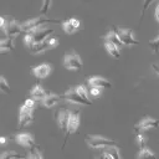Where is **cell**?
<instances>
[{
	"label": "cell",
	"mask_w": 159,
	"mask_h": 159,
	"mask_svg": "<svg viewBox=\"0 0 159 159\" xmlns=\"http://www.w3.org/2000/svg\"><path fill=\"white\" fill-rule=\"evenodd\" d=\"M86 143L92 149H104L112 145H117V142L101 135H86Z\"/></svg>",
	"instance_id": "6da1fadb"
},
{
	"label": "cell",
	"mask_w": 159,
	"mask_h": 159,
	"mask_svg": "<svg viewBox=\"0 0 159 159\" xmlns=\"http://www.w3.org/2000/svg\"><path fill=\"white\" fill-rule=\"evenodd\" d=\"M60 24L58 20H50V19H46V17H34V19H30V20H26L25 22L21 24V29L24 32H32L37 29H40L42 25L45 24Z\"/></svg>",
	"instance_id": "7a4b0ae2"
},
{
	"label": "cell",
	"mask_w": 159,
	"mask_h": 159,
	"mask_svg": "<svg viewBox=\"0 0 159 159\" xmlns=\"http://www.w3.org/2000/svg\"><path fill=\"white\" fill-rule=\"evenodd\" d=\"M63 66L67 70H71V71H81L82 67H83V62H82L80 55H77L76 52H71V53L65 55Z\"/></svg>",
	"instance_id": "3957f363"
},
{
	"label": "cell",
	"mask_w": 159,
	"mask_h": 159,
	"mask_svg": "<svg viewBox=\"0 0 159 159\" xmlns=\"http://www.w3.org/2000/svg\"><path fill=\"white\" fill-rule=\"evenodd\" d=\"M1 30L9 37H16L19 34L24 32L21 29V25H19L14 20V17H10V16H5V25L1 27Z\"/></svg>",
	"instance_id": "277c9868"
},
{
	"label": "cell",
	"mask_w": 159,
	"mask_h": 159,
	"mask_svg": "<svg viewBox=\"0 0 159 159\" xmlns=\"http://www.w3.org/2000/svg\"><path fill=\"white\" fill-rule=\"evenodd\" d=\"M62 97H63V99H66V101H68V102H71V103L84 104V106H91V104H92V102L86 101V99L78 93V91H77L76 87H75V88H70V89H67Z\"/></svg>",
	"instance_id": "5b68a950"
},
{
	"label": "cell",
	"mask_w": 159,
	"mask_h": 159,
	"mask_svg": "<svg viewBox=\"0 0 159 159\" xmlns=\"http://www.w3.org/2000/svg\"><path fill=\"white\" fill-rule=\"evenodd\" d=\"M114 31L117 32V35L119 36L120 41L123 42V45H138L139 42L134 39L133 36V31L130 29H124V27H114Z\"/></svg>",
	"instance_id": "8992f818"
},
{
	"label": "cell",
	"mask_w": 159,
	"mask_h": 159,
	"mask_svg": "<svg viewBox=\"0 0 159 159\" xmlns=\"http://www.w3.org/2000/svg\"><path fill=\"white\" fill-rule=\"evenodd\" d=\"M159 127V122L155 118L152 117H144L138 124H135L134 127V132L135 134L139 132H144V130H149V129H155Z\"/></svg>",
	"instance_id": "52a82bcc"
},
{
	"label": "cell",
	"mask_w": 159,
	"mask_h": 159,
	"mask_svg": "<svg viewBox=\"0 0 159 159\" xmlns=\"http://www.w3.org/2000/svg\"><path fill=\"white\" fill-rule=\"evenodd\" d=\"M55 118H56V122H57L58 128L62 132H67L68 120H70V111H67L66 108H60V109L56 111Z\"/></svg>",
	"instance_id": "ba28073f"
},
{
	"label": "cell",
	"mask_w": 159,
	"mask_h": 159,
	"mask_svg": "<svg viewBox=\"0 0 159 159\" xmlns=\"http://www.w3.org/2000/svg\"><path fill=\"white\" fill-rule=\"evenodd\" d=\"M32 108L22 104L20 107V114H19V125L20 127H26L34 122V116H32Z\"/></svg>",
	"instance_id": "9c48e42d"
},
{
	"label": "cell",
	"mask_w": 159,
	"mask_h": 159,
	"mask_svg": "<svg viewBox=\"0 0 159 159\" xmlns=\"http://www.w3.org/2000/svg\"><path fill=\"white\" fill-rule=\"evenodd\" d=\"M80 119H81V113L78 111L70 112V120H68V127H67V132H66V140L70 134H73L77 132V129L80 127V122H81Z\"/></svg>",
	"instance_id": "30bf717a"
},
{
	"label": "cell",
	"mask_w": 159,
	"mask_h": 159,
	"mask_svg": "<svg viewBox=\"0 0 159 159\" xmlns=\"http://www.w3.org/2000/svg\"><path fill=\"white\" fill-rule=\"evenodd\" d=\"M15 142L25 148H32L35 147V139H34V135L30 134V133H20V134H16L15 137Z\"/></svg>",
	"instance_id": "8fae6325"
},
{
	"label": "cell",
	"mask_w": 159,
	"mask_h": 159,
	"mask_svg": "<svg viewBox=\"0 0 159 159\" xmlns=\"http://www.w3.org/2000/svg\"><path fill=\"white\" fill-rule=\"evenodd\" d=\"M88 84L89 87H96V88H111L112 84L108 80L99 77V76H93L91 78H88Z\"/></svg>",
	"instance_id": "7c38bea8"
},
{
	"label": "cell",
	"mask_w": 159,
	"mask_h": 159,
	"mask_svg": "<svg viewBox=\"0 0 159 159\" xmlns=\"http://www.w3.org/2000/svg\"><path fill=\"white\" fill-rule=\"evenodd\" d=\"M32 73L35 75L36 78H45L51 73V66L47 63H41L32 68Z\"/></svg>",
	"instance_id": "4fadbf2b"
},
{
	"label": "cell",
	"mask_w": 159,
	"mask_h": 159,
	"mask_svg": "<svg viewBox=\"0 0 159 159\" xmlns=\"http://www.w3.org/2000/svg\"><path fill=\"white\" fill-rule=\"evenodd\" d=\"M53 32V30L51 29H37L35 31H32V37H34V41L35 42H42L45 41L47 37H50V35Z\"/></svg>",
	"instance_id": "5bb4252c"
},
{
	"label": "cell",
	"mask_w": 159,
	"mask_h": 159,
	"mask_svg": "<svg viewBox=\"0 0 159 159\" xmlns=\"http://www.w3.org/2000/svg\"><path fill=\"white\" fill-rule=\"evenodd\" d=\"M62 27H63L66 34H73L80 27V20L76 17H71V19L62 22Z\"/></svg>",
	"instance_id": "9a60e30c"
},
{
	"label": "cell",
	"mask_w": 159,
	"mask_h": 159,
	"mask_svg": "<svg viewBox=\"0 0 159 159\" xmlns=\"http://www.w3.org/2000/svg\"><path fill=\"white\" fill-rule=\"evenodd\" d=\"M63 97L62 96H57V94H53V93H47L46 97L42 99V103L45 107L47 108H51V107H55Z\"/></svg>",
	"instance_id": "2e32d148"
},
{
	"label": "cell",
	"mask_w": 159,
	"mask_h": 159,
	"mask_svg": "<svg viewBox=\"0 0 159 159\" xmlns=\"http://www.w3.org/2000/svg\"><path fill=\"white\" fill-rule=\"evenodd\" d=\"M48 48H51V47H50L47 40H45V41H42V42H35V43L29 48V51H30L31 53H34V55H37V53L45 52V51L48 50Z\"/></svg>",
	"instance_id": "e0dca14e"
},
{
	"label": "cell",
	"mask_w": 159,
	"mask_h": 159,
	"mask_svg": "<svg viewBox=\"0 0 159 159\" xmlns=\"http://www.w3.org/2000/svg\"><path fill=\"white\" fill-rule=\"evenodd\" d=\"M46 92H45V89L40 86V83H37V84H35L34 87H32V89H31V93H30V97L31 98H34L35 101H42L45 97H46Z\"/></svg>",
	"instance_id": "ac0fdd59"
},
{
	"label": "cell",
	"mask_w": 159,
	"mask_h": 159,
	"mask_svg": "<svg viewBox=\"0 0 159 159\" xmlns=\"http://www.w3.org/2000/svg\"><path fill=\"white\" fill-rule=\"evenodd\" d=\"M103 40H104V39H103ZM104 46H106L107 52H108V53H109L112 57L118 58V57L120 56V53H119V47H118L116 43L111 42L109 40H104Z\"/></svg>",
	"instance_id": "d6986e66"
},
{
	"label": "cell",
	"mask_w": 159,
	"mask_h": 159,
	"mask_svg": "<svg viewBox=\"0 0 159 159\" xmlns=\"http://www.w3.org/2000/svg\"><path fill=\"white\" fill-rule=\"evenodd\" d=\"M12 39L14 37H9V36L1 39V41H0V50H1V52L10 51V50L14 48V40Z\"/></svg>",
	"instance_id": "ffe728a7"
},
{
	"label": "cell",
	"mask_w": 159,
	"mask_h": 159,
	"mask_svg": "<svg viewBox=\"0 0 159 159\" xmlns=\"http://www.w3.org/2000/svg\"><path fill=\"white\" fill-rule=\"evenodd\" d=\"M104 40H109L111 42H113V43H116L118 47H120L122 45H123V42L120 41V39H119V36L117 35V32L113 30V31H109L107 35H106V37H104Z\"/></svg>",
	"instance_id": "44dd1931"
},
{
	"label": "cell",
	"mask_w": 159,
	"mask_h": 159,
	"mask_svg": "<svg viewBox=\"0 0 159 159\" xmlns=\"http://www.w3.org/2000/svg\"><path fill=\"white\" fill-rule=\"evenodd\" d=\"M138 159H155V154L148 147H145V148L140 149V152L138 154Z\"/></svg>",
	"instance_id": "7402d4cb"
},
{
	"label": "cell",
	"mask_w": 159,
	"mask_h": 159,
	"mask_svg": "<svg viewBox=\"0 0 159 159\" xmlns=\"http://www.w3.org/2000/svg\"><path fill=\"white\" fill-rule=\"evenodd\" d=\"M0 159H22V157L16 152L10 150V152H4L0 157Z\"/></svg>",
	"instance_id": "603a6c76"
},
{
	"label": "cell",
	"mask_w": 159,
	"mask_h": 159,
	"mask_svg": "<svg viewBox=\"0 0 159 159\" xmlns=\"http://www.w3.org/2000/svg\"><path fill=\"white\" fill-rule=\"evenodd\" d=\"M29 159H42L41 152H40V149H39L36 145H35V147H32V148H30Z\"/></svg>",
	"instance_id": "cb8c5ba5"
},
{
	"label": "cell",
	"mask_w": 159,
	"mask_h": 159,
	"mask_svg": "<svg viewBox=\"0 0 159 159\" xmlns=\"http://www.w3.org/2000/svg\"><path fill=\"white\" fill-rule=\"evenodd\" d=\"M107 152L112 155L113 159H120V155H119V150L117 148V145H112V147H108L107 148Z\"/></svg>",
	"instance_id": "d4e9b609"
},
{
	"label": "cell",
	"mask_w": 159,
	"mask_h": 159,
	"mask_svg": "<svg viewBox=\"0 0 159 159\" xmlns=\"http://www.w3.org/2000/svg\"><path fill=\"white\" fill-rule=\"evenodd\" d=\"M0 89L4 93H10V86L7 84V82H6L4 76H1V78H0Z\"/></svg>",
	"instance_id": "484cf974"
},
{
	"label": "cell",
	"mask_w": 159,
	"mask_h": 159,
	"mask_svg": "<svg viewBox=\"0 0 159 159\" xmlns=\"http://www.w3.org/2000/svg\"><path fill=\"white\" fill-rule=\"evenodd\" d=\"M51 1L52 0H42V6H41V14L46 15L51 7Z\"/></svg>",
	"instance_id": "4316f807"
},
{
	"label": "cell",
	"mask_w": 159,
	"mask_h": 159,
	"mask_svg": "<svg viewBox=\"0 0 159 159\" xmlns=\"http://www.w3.org/2000/svg\"><path fill=\"white\" fill-rule=\"evenodd\" d=\"M149 46H150V48H152V51H153V53H158L159 52V36L155 39V40H153V41H150L149 42Z\"/></svg>",
	"instance_id": "83f0119b"
},
{
	"label": "cell",
	"mask_w": 159,
	"mask_h": 159,
	"mask_svg": "<svg viewBox=\"0 0 159 159\" xmlns=\"http://www.w3.org/2000/svg\"><path fill=\"white\" fill-rule=\"evenodd\" d=\"M137 142H138V145H139V148L140 149H143V148H145L147 147V142H145V138H144V135L139 132V133H137Z\"/></svg>",
	"instance_id": "f1b7e54d"
},
{
	"label": "cell",
	"mask_w": 159,
	"mask_h": 159,
	"mask_svg": "<svg viewBox=\"0 0 159 159\" xmlns=\"http://www.w3.org/2000/svg\"><path fill=\"white\" fill-rule=\"evenodd\" d=\"M24 41H25V45H26L29 48L35 43V41H34V37H32V34H31V32H26V36H25V40H24Z\"/></svg>",
	"instance_id": "f546056e"
},
{
	"label": "cell",
	"mask_w": 159,
	"mask_h": 159,
	"mask_svg": "<svg viewBox=\"0 0 159 159\" xmlns=\"http://www.w3.org/2000/svg\"><path fill=\"white\" fill-rule=\"evenodd\" d=\"M77 88V91H78V93L86 99V101H89V98H88V93H87V89L84 88V86H77L76 87ZM91 102V101H89Z\"/></svg>",
	"instance_id": "4dcf8cb0"
},
{
	"label": "cell",
	"mask_w": 159,
	"mask_h": 159,
	"mask_svg": "<svg viewBox=\"0 0 159 159\" xmlns=\"http://www.w3.org/2000/svg\"><path fill=\"white\" fill-rule=\"evenodd\" d=\"M154 0H144L143 1V9H142V15H140V20L143 19V16H144V12H145V10L149 7V5L153 2Z\"/></svg>",
	"instance_id": "1f68e13d"
},
{
	"label": "cell",
	"mask_w": 159,
	"mask_h": 159,
	"mask_svg": "<svg viewBox=\"0 0 159 159\" xmlns=\"http://www.w3.org/2000/svg\"><path fill=\"white\" fill-rule=\"evenodd\" d=\"M46 40H47V42H48L50 47H55V46L58 43V40H57L56 37H47Z\"/></svg>",
	"instance_id": "d6a6232c"
},
{
	"label": "cell",
	"mask_w": 159,
	"mask_h": 159,
	"mask_svg": "<svg viewBox=\"0 0 159 159\" xmlns=\"http://www.w3.org/2000/svg\"><path fill=\"white\" fill-rule=\"evenodd\" d=\"M89 93L93 96V97H98L101 94V88H96V87H91L89 89Z\"/></svg>",
	"instance_id": "836d02e7"
},
{
	"label": "cell",
	"mask_w": 159,
	"mask_h": 159,
	"mask_svg": "<svg viewBox=\"0 0 159 159\" xmlns=\"http://www.w3.org/2000/svg\"><path fill=\"white\" fill-rule=\"evenodd\" d=\"M102 155H103V159H113V158H112V155H111V154H109L107 150H106V152H104Z\"/></svg>",
	"instance_id": "e575fe53"
},
{
	"label": "cell",
	"mask_w": 159,
	"mask_h": 159,
	"mask_svg": "<svg viewBox=\"0 0 159 159\" xmlns=\"http://www.w3.org/2000/svg\"><path fill=\"white\" fill-rule=\"evenodd\" d=\"M152 68L154 70V72H155L157 75H159V65H155V63H153V65H152Z\"/></svg>",
	"instance_id": "d590c367"
},
{
	"label": "cell",
	"mask_w": 159,
	"mask_h": 159,
	"mask_svg": "<svg viewBox=\"0 0 159 159\" xmlns=\"http://www.w3.org/2000/svg\"><path fill=\"white\" fill-rule=\"evenodd\" d=\"M155 19H157V21L159 24V4L157 5V9H155Z\"/></svg>",
	"instance_id": "8d00e7d4"
},
{
	"label": "cell",
	"mask_w": 159,
	"mask_h": 159,
	"mask_svg": "<svg viewBox=\"0 0 159 159\" xmlns=\"http://www.w3.org/2000/svg\"><path fill=\"white\" fill-rule=\"evenodd\" d=\"M5 142H6V138H5V137H2V138H1V143H2V144H4V143H5Z\"/></svg>",
	"instance_id": "74e56055"
},
{
	"label": "cell",
	"mask_w": 159,
	"mask_h": 159,
	"mask_svg": "<svg viewBox=\"0 0 159 159\" xmlns=\"http://www.w3.org/2000/svg\"><path fill=\"white\" fill-rule=\"evenodd\" d=\"M97 159H103V155H102V157H101V158H97Z\"/></svg>",
	"instance_id": "f35d334b"
},
{
	"label": "cell",
	"mask_w": 159,
	"mask_h": 159,
	"mask_svg": "<svg viewBox=\"0 0 159 159\" xmlns=\"http://www.w3.org/2000/svg\"><path fill=\"white\" fill-rule=\"evenodd\" d=\"M27 159H29V158H27Z\"/></svg>",
	"instance_id": "ab89813d"
}]
</instances>
